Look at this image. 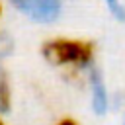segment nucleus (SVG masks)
Wrapping results in <instances>:
<instances>
[{"instance_id":"obj_1","label":"nucleus","mask_w":125,"mask_h":125,"mask_svg":"<svg viewBox=\"0 0 125 125\" xmlns=\"http://www.w3.org/2000/svg\"><path fill=\"white\" fill-rule=\"evenodd\" d=\"M41 53L55 66L84 68L94 59V43L86 41V39L55 37V39H49L43 43Z\"/></svg>"},{"instance_id":"obj_2","label":"nucleus","mask_w":125,"mask_h":125,"mask_svg":"<svg viewBox=\"0 0 125 125\" xmlns=\"http://www.w3.org/2000/svg\"><path fill=\"white\" fill-rule=\"evenodd\" d=\"M14 8L35 21H53L61 14L62 0H10Z\"/></svg>"},{"instance_id":"obj_3","label":"nucleus","mask_w":125,"mask_h":125,"mask_svg":"<svg viewBox=\"0 0 125 125\" xmlns=\"http://www.w3.org/2000/svg\"><path fill=\"white\" fill-rule=\"evenodd\" d=\"M90 86H92V107L96 113L102 115L107 109V90H105V82L98 70L90 72Z\"/></svg>"},{"instance_id":"obj_4","label":"nucleus","mask_w":125,"mask_h":125,"mask_svg":"<svg viewBox=\"0 0 125 125\" xmlns=\"http://www.w3.org/2000/svg\"><path fill=\"white\" fill-rule=\"evenodd\" d=\"M12 107V88H10V78L4 68H0V113L10 111Z\"/></svg>"},{"instance_id":"obj_5","label":"nucleus","mask_w":125,"mask_h":125,"mask_svg":"<svg viewBox=\"0 0 125 125\" xmlns=\"http://www.w3.org/2000/svg\"><path fill=\"white\" fill-rule=\"evenodd\" d=\"M105 2H107L109 10H111V12H113V14H115L119 20H125V8H123V6H121L117 0H105Z\"/></svg>"},{"instance_id":"obj_6","label":"nucleus","mask_w":125,"mask_h":125,"mask_svg":"<svg viewBox=\"0 0 125 125\" xmlns=\"http://www.w3.org/2000/svg\"><path fill=\"white\" fill-rule=\"evenodd\" d=\"M57 125H78V123H76L74 119H70V117H64V119H61Z\"/></svg>"},{"instance_id":"obj_7","label":"nucleus","mask_w":125,"mask_h":125,"mask_svg":"<svg viewBox=\"0 0 125 125\" xmlns=\"http://www.w3.org/2000/svg\"><path fill=\"white\" fill-rule=\"evenodd\" d=\"M0 125H6V123H4V119H2V117H0Z\"/></svg>"},{"instance_id":"obj_8","label":"nucleus","mask_w":125,"mask_h":125,"mask_svg":"<svg viewBox=\"0 0 125 125\" xmlns=\"http://www.w3.org/2000/svg\"><path fill=\"white\" fill-rule=\"evenodd\" d=\"M0 18H2V4H0Z\"/></svg>"}]
</instances>
